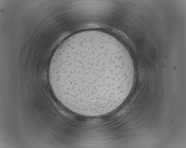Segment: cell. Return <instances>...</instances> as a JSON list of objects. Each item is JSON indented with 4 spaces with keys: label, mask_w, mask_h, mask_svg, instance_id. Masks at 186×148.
I'll return each mask as SVG.
<instances>
[{
    "label": "cell",
    "mask_w": 186,
    "mask_h": 148,
    "mask_svg": "<svg viewBox=\"0 0 186 148\" xmlns=\"http://www.w3.org/2000/svg\"><path fill=\"white\" fill-rule=\"evenodd\" d=\"M134 67L128 51L107 36L90 34L67 42L54 54L50 83L58 95L82 109L102 110L125 100L134 85Z\"/></svg>",
    "instance_id": "obj_1"
}]
</instances>
